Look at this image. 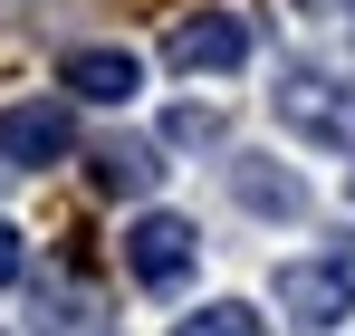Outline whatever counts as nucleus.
Returning a JSON list of instances; mask_svg holds the SVG:
<instances>
[{
    "label": "nucleus",
    "mask_w": 355,
    "mask_h": 336,
    "mask_svg": "<svg viewBox=\"0 0 355 336\" xmlns=\"http://www.w3.org/2000/svg\"><path fill=\"white\" fill-rule=\"evenodd\" d=\"M173 336H269V317H259V308H240V298H221V308H202V317H182Z\"/></svg>",
    "instance_id": "nucleus-10"
},
{
    "label": "nucleus",
    "mask_w": 355,
    "mask_h": 336,
    "mask_svg": "<svg viewBox=\"0 0 355 336\" xmlns=\"http://www.w3.org/2000/svg\"><path fill=\"white\" fill-rule=\"evenodd\" d=\"M164 58H173L182 77H231L240 58H250V19H231V10H192V19H173Z\"/></svg>",
    "instance_id": "nucleus-4"
},
{
    "label": "nucleus",
    "mask_w": 355,
    "mask_h": 336,
    "mask_svg": "<svg viewBox=\"0 0 355 336\" xmlns=\"http://www.w3.org/2000/svg\"><path fill=\"white\" fill-rule=\"evenodd\" d=\"M29 336H125V327L106 317V298L87 279H39L29 288Z\"/></svg>",
    "instance_id": "nucleus-6"
},
{
    "label": "nucleus",
    "mask_w": 355,
    "mask_h": 336,
    "mask_svg": "<svg viewBox=\"0 0 355 336\" xmlns=\"http://www.w3.org/2000/svg\"><path fill=\"white\" fill-rule=\"evenodd\" d=\"M231 192L259 221H297V212H307V183H297L288 164H269V154H231Z\"/></svg>",
    "instance_id": "nucleus-7"
},
{
    "label": "nucleus",
    "mask_w": 355,
    "mask_h": 336,
    "mask_svg": "<svg viewBox=\"0 0 355 336\" xmlns=\"http://www.w3.org/2000/svg\"><path fill=\"white\" fill-rule=\"evenodd\" d=\"M19 269H29V250H19V230L0 221V288H19Z\"/></svg>",
    "instance_id": "nucleus-12"
},
{
    "label": "nucleus",
    "mask_w": 355,
    "mask_h": 336,
    "mask_svg": "<svg viewBox=\"0 0 355 336\" xmlns=\"http://www.w3.org/2000/svg\"><path fill=\"white\" fill-rule=\"evenodd\" d=\"M279 308H288L297 327H336V317H355V279L336 260H288L279 269Z\"/></svg>",
    "instance_id": "nucleus-5"
},
{
    "label": "nucleus",
    "mask_w": 355,
    "mask_h": 336,
    "mask_svg": "<svg viewBox=\"0 0 355 336\" xmlns=\"http://www.w3.org/2000/svg\"><path fill=\"white\" fill-rule=\"evenodd\" d=\"M279 125H297L307 144H355V77L288 58L279 67Z\"/></svg>",
    "instance_id": "nucleus-1"
},
{
    "label": "nucleus",
    "mask_w": 355,
    "mask_h": 336,
    "mask_svg": "<svg viewBox=\"0 0 355 336\" xmlns=\"http://www.w3.org/2000/svg\"><path fill=\"white\" fill-rule=\"evenodd\" d=\"M87 173H96V192L135 202V192H154V183H164V154H154L144 135H106V144L87 154Z\"/></svg>",
    "instance_id": "nucleus-9"
},
{
    "label": "nucleus",
    "mask_w": 355,
    "mask_h": 336,
    "mask_svg": "<svg viewBox=\"0 0 355 336\" xmlns=\"http://www.w3.org/2000/svg\"><path fill=\"white\" fill-rule=\"evenodd\" d=\"M67 144H77V115H67V96H19V106H0V173L58 164Z\"/></svg>",
    "instance_id": "nucleus-2"
},
{
    "label": "nucleus",
    "mask_w": 355,
    "mask_h": 336,
    "mask_svg": "<svg viewBox=\"0 0 355 336\" xmlns=\"http://www.w3.org/2000/svg\"><path fill=\"white\" fill-rule=\"evenodd\" d=\"M164 144H221V106H173L164 115Z\"/></svg>",
    "instance_id": "nucleus-11"
},
{
    "label": "nucleus",
    "mask_w": 355,
    "mask_h": 336,
    "mask_svg": "<svg viewBox=\"0 0 355 336\" xmlns=\"http://www.w3.org/2000/svg\"><path fill=\"white\" fill-rule=\"evenodd\" d=\"M58 77H67V96H87V106H125V96L144 87V67H135L125 49H67Z\"/></svg>",
    "instance_id": "nucleus-8"
},
{
    "label": "nucleus",
    "mask_w": 355,
    "mask_h": 336,
    "mask_svg": "<svg viewBox=\"0 0 355 336\" xmlns=\"http://www.w3.org/2000/svg\"><path fill=\"white\" fill-rule=\"evenodd\" d=\"M192 260H202V230L182 221V212H144V221L125 230V269H135L144 288H182Z\"/></svg>",
    "instance_id": "nucleus-3"
},
{
    "label": "nucleus",
    "mask_w": 355,
    "mask_h": 336,
    "mask_svg": "<svg viewBox=\"0 0 355 336\" xmlns=\"http://www.w3.org/2000/svg\"><path fill=\"white\" fill-rule=\"evenodd\" d=\"M346 202H355V164H346Z\"/></svg>",
    "instance_id": "nucleus-13"
}]
</instances>
